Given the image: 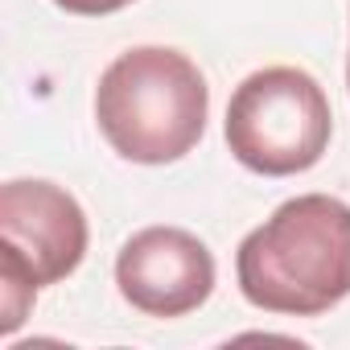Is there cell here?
I'll return each instance as SVG.
<instances>
[{
	"instance_id": "1",
	"label": "cell",
	"mask_w": 350,
	"mask_h": 350,
	"mask_svg": "<svg viewBox=\"0 0 350 350\" xmlns=\"http://www.w3.org/2000/svg\"><path fill=\"white\" fill-rule=\"evenodd\" d=\"M239 293L284 317H317L350 297V206L301 194L264 219L235 256Z\"/></svg>"
},
{
	"instance_id": "2",
	"label": "cell",
	"mask_w": 350,
	"mask_h": 350,
	"mask_svg": "<svg viewBox=\"0 0 350 350\" xmlns=\"http://www.w3.org/2000/svg\"><path fill=\"white\" fill-rule=\"evenodd\" d=\"M211 87L169 46L124 50L95 87V120L107 144L136 165L182 161L206 132Z\"/></svg>"
},
{
	"instance_id": "3",
	"label": "cell",
	"mask_w": 350,
	"mask_h": 350,
	"mask_svg": "<svg viewBox=\"0 0 350 350\" xmlns=\"http://www.w3.org/2000/svg\"><path fill=\"white\" fill-rule=\"evenodd\" d=\"M227 148L264 178H293L329 148L334 116L321 83L301 66H264L247 75L227 103Z\"/></svg>"
},
{
	"instance_id": "4",
	"label": "cell",
	"mask_w": 350,
	"mask_h": 350,
	"mask_svg": "<svg viewBox=\"0 0 350 350\" xmlns=\"http://www.w3.org/2000/svg\"><path fill=\"white\" fill-rule=\"evenodd\" d=\"M116 284L148 317H186L215 293V256L182 227H144L120 247Z\"/></svg>"
},
{
	"instance_id": "5",
	"label": "cell",
	"mask_w": 350,
	"mask_h": 350,
	"mask_svg": "<svg viewBox=\"0 0 350 350\" xmlns=\"http://www.w3.org/2000/svg\"><path fill=\"white\" fill-rule=\"evenodd\" d=\"M0 247L21 256L38 288L66 280L87 256V215L54 182L17 178L0 190Z\"/></svg>"
},
{
	"instance_id": "6",
	"label": "cell",
	"mask_w": 350,
	"mask_h": 350,
	"mask_svg": "<svg viewBox=\"0 0 350 350\" xmlns=\"http://www.w3.org/2000/svg\"><path fill=\"white\" fill-rule=\"evenodd\" d=\"M54 5L66 9V13H75V17H107V13L128 9L132 0H54Z\"/></svg>"
},
{
	"instance_id": "7",
	"label": "cell",
	"mask_w": 350,
	"mask_h": 350,
	"mask_svg": "<svg viewBox=\"0 0 350 350\" xmlns=\"http://www.w3.org/2000/svg\"><path fill=\"white\" fill-rule=\"evenodd\" d=\"M346 83H350V66H346Z\"/></svg>"
}]
</instances>
